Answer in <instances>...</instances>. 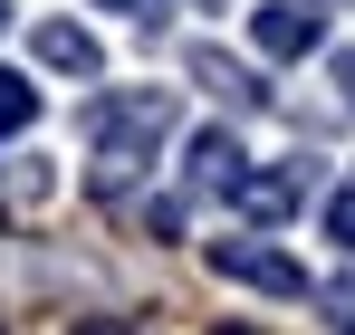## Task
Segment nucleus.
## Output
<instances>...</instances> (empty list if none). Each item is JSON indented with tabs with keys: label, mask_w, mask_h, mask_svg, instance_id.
<instances>
[{
	"label": "nucleus",
	"mask_w": 355,
	"mask_h": 335,
	"mask_svg": "<svg viewBox=\"0 0 355 335\" xmlns=\"http://www.w3.org/2000/svg\"><path fill=\"white\" fill-rule=\"evenodd\" d=\"M173 134V96L164 87H135V96H96L87 106V144H96V192L116 201L135 172L154 163V144Z\"/></svg>",
	"instance_id": "nucleus-1"
},
{
	"label": "nucleus",
	"mask_w": 355,
	"mask_h": 335,
	"mask_svg": "<svg viewBox=\"0 0 355 335\" xmlns=\"http://www.w3.org/2000/svg\"><path fill=\"white\" fill-rule=\"evenodd\" d=\"M211 269L240 278V287H259V297H307V269L288 249H269V239H211Z\"/></svg>",
	"instance_id": "nucleus-2"
},
{
	"label": "nucleus",
	"mask_w": 355,
	"mask_h": 335,
	"mask_svg": "<svg viewBox=\"0 0 355 335\" xmlns=\"http://www.w3.org/2000/svg\"><path fill=\"white\" fill-rule=\"evenodd\" d=\"M297 201H307V163H250V172L231 182V211H240V221H259V230L288 221Z\"/></svg>",
	"instance_id": "nucleus-3"
},
{
	"label": "nucleus",
	"mask_w": 355,
	"mask_h": 335,
	"mask_svg": "<svg viewBox=\"0 0 355 335\" xmlns=\"http://www.w3.org/2000/svg\"><path fill=\"white\" fill-rule=\"evenodd\" d=\"M250 39H259V57H307L327 39V10L317 0H259L250 10Z\"/></svg>",
	"instance_id": "nucleus-4"
},
{
	"label": "nucleus",
	"mask_w": 355,
	"mask_h": 335,
	"mask_svg": "<svg viewBox=\"0 0 355 335\" xmlns=\"http://www.w3.org/2000/svg\"><path fill=\"white\" fill-rule=\"evenodd\" d=\"M240 172H250V154H240L231 125H202V134L182 144V182H192V192H231Z\"/></svg>",
	"instance_id": "nucleus-5"
},
{
	"label": "nucleus",
	"mask_w": 355,
	"mask_h": 335,
	"mask_svg": "<svg viewBox=\"0 0 355 335\" xmlns=\"http://www.w3.org/2000/svg\"><path fill=\"white\" fill-rule=\"evenodd\" d=\"M192 77H202V87H211L231 115H259V106H269V87H259L240 57H221V48H192Z\"/></svg>",
	"instance_id": "nucleus-6"
},
{
	"label": "nucleus",
	"mask_w": 355,
	"mask_h": 335,
	"mask_svg": "<svg viewBox=\"0 0 355 335\" xmlns=\"http://www.w3.org/2000/svg\"><path fill=\"white\" fill-rule=\"evenodd\" d=\"M29 48H39V67H58V77H96V67H106L96 39H87L77 19H39V39H29Z\"/></svg>",
	"instance_id": "nucleus-7"
},
{
	"label": "nucleus",
	"mask_w": 355,
	"mask_h": 335,
	"mask_svg": "<svg viewBox=\"0 0 355 335\" xmlns=\"http://www.w3.org/2000/svg\"><path fill=\"white\" fill-rule=\"evenodd\" d=\"M29 125H39V87H29L19 67H0V144H10V134H29Z\"/></svg>",
	"instance_id": "nucleus-8"
},
{
	"label": "nucleus",
	"mask_w": 355,
	"mask_h": 335,
	"mask_svg": "<svg viewBox=\"0 0 355 335\" xmlns=\"http://www.w3.org/2000/svg\"><path fill=\"white\" fill-rule=\"evenodd\" d=\"M327 239H336V249H355V182H336V192H327Z\"/></svg>",
	"instance_id": "nucleus-9"
},
{
	"label": "nucleus",
	"mask_w": 355,
	"mask_h": 335,
	"mask_svg": "<svg viewBox=\"0 0 355 335\" xmlns=\"http://www.w3.org/2000/svg\"><path fill=\"white\" fill-rule=\"evenodd\" d=\"M317 297H327V316H336V335H355V269H346V278H327Z\"/></svg>",
	"instance_id": "nucleus-10"
},
{
	"label": "nucleus",
	"mask_w": 355,
	"mask_h": 335,
	"mask_svg": "<svg viewBox=\"0 0 355 335\" xmlns=\"http://www.w3.org/2000/svg\"><path fill=\"white\" fill-rule=\"evenodd\" d=\"M96 10H116V19H144V29H154V19H164L173 0H96Z\"/></svg>",
	"instance_id": "nucleus-11"
},
{
	"label": "nucleus",
	"mask_w": 355,
	"mask_h": 335,
	"mask_svg": "<svg viewBox=\"0 0 355 335\" xmlns=\"http://www.w3.org/2000/svg\"><path fill=\"white\" fill-rule=\"evenodd\" d=\"M67 335H135V326H125V316H77Z\"/></svg>",
	"instance_id": "nucleus-12"
},
{
	"label": "nucleus",
	"mask_w": 355,
	"mask_h": 335,
	"mask_svg": "<svg viewBox=\"0 0 355 335\" xmlns=\"http://www.w3.org/2000/svg\"><path fill=\"white\" fill-rule=\"evenodd\" d=\"M336 87H346V106H355V48H336Z\"/></svg>",
	"instance_id": "nucleus-13"
},
{
	"label": "nucleus",
	"mask_w": 355,
	"mask_h": 335,
	"mask_svg": "<svg viewBox=\"0 0 355 335\" xmlns=\"http://www.w3.org/2000/svg\"><path fill=\"white\" fill-rule=\"evenodd\" d=\"M0 29H10V0H0Z\"/></svg>",
	"instance_id": "nucleus-14"
},
{
	"label": "nucleus",
	"mask_w": 355,
	"mask_h": 335,
	"mask_svg": "<svg viewBox=\"0 0 355 335\" xmlns=\"http://www.w3.org/2000/svg\"><path fill=\"white\" fill-rule=\"evenodd\" d=\"M221 335H250V326H221Z\"/></svg>",
	"instance_id": "nucleus-15"
},
{
	"label": "nucleus",
	"mask_w": 355,
	"mask_h": 335,
	"mask_svg": "<svg viewBox=\"0 0 355 335\" xmlns=\"http://www.w3.org/2000/svg\"><path fill=\"white\" fill-rule=\"evenodd\" d=\"M0 335H10V326H0Z\"/></svg>",
	"instance_id": "nucleus-16"
}]
</instances>
